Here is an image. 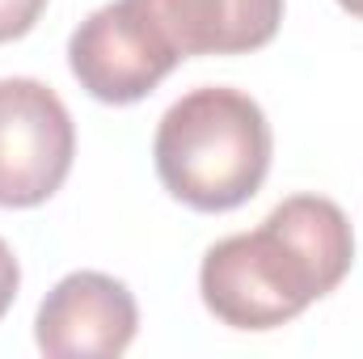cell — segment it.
<instances>
[{
  "instance_id": "cell-1",
  "label": "cell",
  "mask_w": 363,
  "mask_h": 359,
  "mask_svg": "<svg viewBox=\"0 0 363 359\" xmlns=\"http://www.w3.org/2000/svg\"><path fill=\"white\" fill-rule=\"evenodd\" d=\"M355 263L347 211L325 194H291L254 233H233L203 254L199 296L228 330H279L330 296Z\"/></svg>"
},
{
  "instance_id": "cell-2",
  "label": "cell",
  "mask_w": 363,
  "mask_h": 359,
  "mask_svg": "<svg viewBox=\"0 0 363 359\" xmlns=\"http://www.w3.org/2000/svg\"><path fill=\"white\" fill-rule=\"evenodd\" d=\"M271 123L262 106L228 85H199L178 97L152 136L161 186L194 211H233L271 174Z\"/></svg>"
},
{
  "instance_id": "cell-3",
  "label": "cell",
  "mask_w": 363,
  "mask_h": 359,
  "mask_svg": "<svg viewBox=\"0 0 363 359\" xmlns=\"http://www.w3.org/2000/svg\"><path fill=\"white\" fill-rule=\"evenodd\" d=\"M77 127L64 97L34 77L0 81V207H38L72 174Z\"/></svg>"
},
{
  "instance_id": "cell-4",
  "label": "cell",
  "mask_w": 363,
  "mask_h": 359,
  "mask_svg": "<svg viewBox=\"0 0 363 359\" xmlns=\"http://www.w3.org/2000/svg\"><path fill=\"white\" fill-rule=\"evenodd\" d=\"M178 60L182 55L131 0L93 9L68 38L72 77L106 106H131L148 97L178 68Z\"/></svg>"
},
{
  "instance_id": "cell-5",
  "label": "cell",
  "mask_w": 363,
  "mask_h": 359,
  "mask_svg": "<svg viewBox=\"0 0 363 359\" xmlns=\"http://www.w3.org/2000/svg\"><path fill=\"white\" fill-rule=\"evenodd\" d=\"M140 309L123 279L101 270L64 275L38 304L34 343L51 359H114L135 343Z\"/></svg>"
},
{
  "instance_id": "cell-6",
  "label": "cell",
  "mask_w": 363,
  "mask_h": 359,
  "mask_svg": "<svg viewBox=\"0 0 363 359\" xmlns=\"http://www.w3.org/2000/svg\"><path fill=\"white\" fill-rule=\"evenodd\" d=\"M161 38L190 55H245L267 47L283 26V0H131Z\"/></svg>"
},
{
  "instance_id": "cell-7",
  "label": "cell",
  "mask_w": 363,
  "mask_h": 359,
  "mask_svg": "<svg viewBox=\"0 0 363 359\" xmlns=\"http://www.w3.org/2000/svg\"><path fill=\"white\" fill-rule=\"evenodd\" d=\"M43 9H47V0H0V43L26 38L38 26Z\"/></svg>"
},
{
  "instance_id": "cell-8",
  "label": "cell",
  "mask_w": 363,
  "mask_h": 359,
  "mask_svg": "<svg viewBox=\"0 0 363 359\" xmlns=\"http://www.w3.org/2000/svg\"><path fill=\"white\" fill-rule=\"evenodd\" d=\"M17 287H21V267H17V258H13L9 241L0 237V317L13 309V300H17Z\"/></svg>"
},
{
  "instance_id": "cell-9",
  "label": "cell",
  "mask_w": 363,
  "mask_h": 359,
  "mask_svg": "<svg viewBox=\"0 0 363 359\" xmlns=\"http://www.w3.org/2000/svg\"><path fill=\"white\" fill-rule=\"evenodd\" d=\"M338 4H342L351 17H359V21H363V0H338Z\"/></svg>"
}]
</instances>
